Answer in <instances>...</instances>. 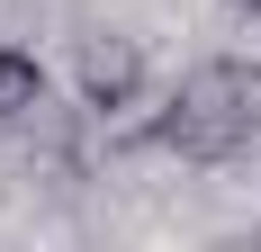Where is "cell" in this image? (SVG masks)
I'll list each match as a JSON object with an SVG mask.
<instances>
[{"label":"cell","instance_id":"277c9868","mask_svg":"<svg viewBox=\"0 0 261 252\" xmlns=\"http://www.w3.org/2000/svg\"><path fill=\"white\" fill-rule=\"evenodd\" d=\"M225 9H234V18H261V0H225Z\"/></svg>","mask_w":261,"mask_h":252},{"label":"cell","instance_id":"3957f363","mask_svg":"<svg viewBox=\"0 0 261 252\" xmlns=\"http://www.w3.org/2000/svg\"><path fill=\"white\" fill-rule=\"evenodd\" d=\"M45 99H54V72L36 63V45L0 36V126H36Z\"/></svg>","mask_w":261,"mask_h":252},{"label":"cell","instance_id":"6da1fadb","mask_svg":"<svg viewBox=\"0 0 261 252\" xmlns=\"http://www.w3.org/2000/svg\"><path fill=\"white\" fill-rule=\"evenodd\" d=\"M117 144L171 153L189 171H225V162L261 153V63L252 54H198L171 90H153V108Z\"/></svg>","mask_w":261,"mask_h":252},{"label":"cell","instance_id":"7a4b0ae2","mask_svg":"<svg viewBox=\"0 0 261 252\" xmlns=\"http://www.w3.org/2000/svg\"><path fill=\"white\" fill-rule=\"evenodd\" d=\"M72 99L117 135L135 108H153V63H144V36L126 27H81L72 36Z\"/></svg>","mask_w":261,"mask_h":252}]
</instances>
